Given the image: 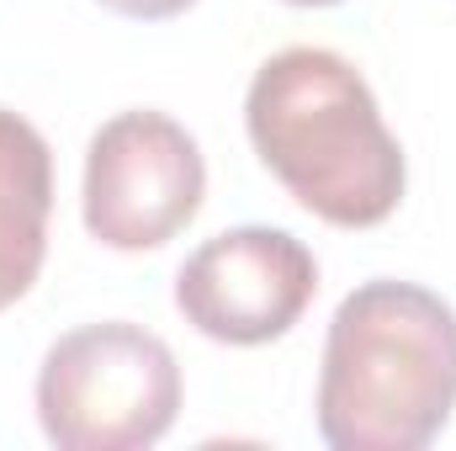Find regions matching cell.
Listing matches in <instances>:
<instances>
[{"label": "cell", "instance_id": "5", "mask_svg": "<svg viewBox=\"0 0 456 451\" xmlns=\"http://www.w3.org/2000/svg\"><path fill=\"white\" fill-rule=\"evenodd\" d=\"M319 292V260L287 228H224L175 271V308L197 335L218 345L281 340Z\"/></svg>", "mask_w": 456, "mask_h": 451}, {"label": "cell", "instance_id": "4", "mask_svg": "<svg viewBox=\"0 0 456 451\" xmlns=\"http://www.w3.org/2000/svg\"><path fill=\"white\" fill-rule=\"evenodd\" d=\"M86 228L107 250L170 244L208 197L197 138L165 112H117L86 149Z\"/></svg>", "mask_w": 456, "mask_h": 451}, {"label": "cell", "instance_id": "3", "mask_svg": "<svg viewBox=\"0 0 456 451\" xmlns=\"http://www.w3.org/2000/svg\"><path fill=\"white\" fill-rule=\"evenodd\" d=\"M175 414V350L143 324H80L37 366V425L59 451H143L170 436Z\"/></svg>", "mask_w": 456, "mask_h": 451}, {"label": "cell", "instance_id": "8", "mask_svg": "<svg viewBox=\"0 0 456 451\" xmlns=\"http://www.w3.org/2000/svg\"><path fill=\"white\" fill-rule=\"evenodd\" d=\"M292 5H340V0H292Z\"/></svg>", "mask_w": 456, "mask_h": 451}, {"label": "cell", "instance_id": "1", "mask_svg": "<svg viewBox=\"0 0 456 451\" xmlns=\"http://www.w3.org/2000/svg\"><path fill=\"white\" fill-rule=\"evenodd\" d=\"M260 165L335 228H377L403 202V149L361 70L330 48L271 53L244 96Z\"/></svg>", "mask_w": 456, "mask_h": 451}, {"label": "cell", "instance_id": "2", "mask_svg": "<svg viewBox=\"0 0 456 451\" xmlns=\"http://www.w3.org/2000/svg\"><path fill=\"white\" fill-rule=\"evenodd\" d=\"M314 409L335 451H425L456 409V308L414 282H361L330 319Z\"/></svg>", "mask_w": 456, "mask_h": 451}, {"label": "cell", "instance_id": "6", "mask_svg": "<svg viewBox=\"0 0 456 451\" xmlns=\"http://www.w3.org/2000/svg\"><path fill=\"white\" fill-rule=\"evenodd\" d=\"M53 154L27 117L0 107V308L32 292L48 255Z\"/></svg>", "mask_w": 456, "mask_h": 451}, {"label": "cell", "instance_id": "7", "mask_svg": "<svg viewBox=\"0 0 456 451\" xmlns=\"http://www.w3.org/2000/svg\"><path fill=\"white\" fill-rule=\"evenodd\" d=\"M102 5L117 16H133V21H170V16L191 11L197 0H102Z\"/></svg>", "mask_w": 456, "mask_h": 451}]
</instances>
